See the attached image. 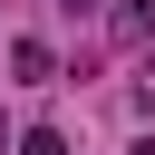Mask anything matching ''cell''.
<instances>
[{
    "label": "cell",
    "instance_id": "obj_1",
    "mask_svg": "<svg viewBox=\"0 0 155 155\" xmlns=\"http://www.w3.org/2000/svg\"><path fill=\"white\" fill-rule=\"evenodd\" d=\"M10 78H19V87H48V78H58V58H48L39 39H10Z\"/></svg>",
    "mask_w": 155,
    "mask_h": 155
},
{
    "label": "cell",
    "instance_id": "obj_2",
    "mask_svg": "<svg viewBox=\"0 0 155 155\" xmlns=\"http://www.w3.org/2000/svg\"><path fill=\"white\" fill-rule=\"evenodd\" d=\"M116 29L126 39H155V0H116Z\"/></svg>",
    "mask_w": 155,
    "mask_h": 155
},
{
    "label": "cell",
    "instance_id": "obj_3",
    "mask_svg": "<svg viewBox=\"0 0 155 155\" xmlns=\"http://www.w3.org/2000/svg\"><path fill=\"white\" fill-rule=\"evenodd\" d=\"M19 155H68V136H58V126H29V136H19Z\"/></svg>",
    "mask_w": 155,
    "mask_h": 155
},
{
    "label": "cell",
    "instance_id": "obj_4",
    "mask_svg": "<svg viewBox=\"0 0 155 155\" xmlns=\"http://www.w3.org/2000/svg\"><path fill=\"white\" fill-rule=\"evenodd\" d=\"M126 155H155V136H136V145H126Z\"/></svg>",
    "mask_w": 155,
    "mask_h": 155
},
{
    "label": "cell",
    "instance_id": "obj_5",
    "mask_svg": "<svg viewBox=\"0 0 155 155\" xmlns=\"http://www.w3.org/2000/svg\"><path fill=\"white\" fill-rule=\"evenodd\" d=\"M68 10H97V0H68Z\"/></svg>",
    "mask_w": 155,
    "mask_h": 155
}]
</instances>
